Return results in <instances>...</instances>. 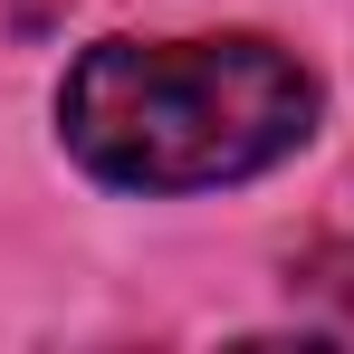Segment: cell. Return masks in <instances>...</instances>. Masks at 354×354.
<instances>
[{
    "label": "cell",
    "instance_id": "1",
    "mask_svg": "<svg viewBox=\"0 0 354 354\" xmlns=\"http://www.w3.org/2000/svg\"><path fill=\"white\" fill-rule=\"evenodd\" d=\"M67 153L115 192H221L316 134V77L278 39H96L58 86Z\"/></svg>",
    "mask_w": 354,
    "mask_h": 354
}]
</instances>
